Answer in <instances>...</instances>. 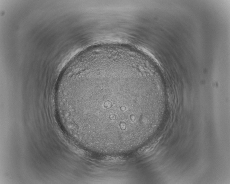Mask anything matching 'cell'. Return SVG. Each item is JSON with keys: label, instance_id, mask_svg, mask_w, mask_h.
<instances>
[{"label": "cell", "instance_id": "1", "mask_svg": "<svg viewBox=\"0 0 230 184\" xmlns=\"http://www.w3.org/2000/svg\"><path fill=\"white\" fill-rule=\"evenodd\" d=\"M157 140L154 141L149 143V144L140 149L139 150H138V153H139V154H141L146 152L148 151V150L151 148L152 147H153V146H155V145L157 143Z\"/></svg>", "mask_w": 230, "mask_h": 184}]
</instances>
